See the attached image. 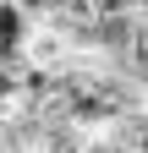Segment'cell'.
I'll use <instances>...</instances> for the list:
<instances>
[{"label": "cell", "mask_w": 148, "mask_h": 153, "mask_svg": "<svg viewBox=\"0 0 148 153\" xmlns=\"http://www.w3.org/2000/svg\"><path fill=\"white\" fill-rule=\"evenodd\" d=\"M66 55H71V44H66V33L55 27V22H33V27H28L22 60H28L33 71H55V66H66Z\"/></svg>", "instance_id": "6da1fadb"}, {"label": "cell", "mask_w": 148, "mask_h": 153, "mask_svg": "<svg viewBox=\"0 0 148 153\" xmlns=\"http://www.w3.org/2000/svg\"><path fill=\"white\" fill-rule=\"evenodd\" d=\"M28 11L16 0H0V60H22V44H28Z\"/></svg>", "instance_id": "7a4b0ae2"}]
</instances>
